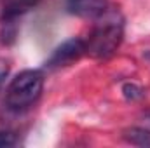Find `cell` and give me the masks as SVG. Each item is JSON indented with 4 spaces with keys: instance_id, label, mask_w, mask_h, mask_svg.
<instances>
[{
    "instance_id": "obj_9",
    "label": "cell",
    "mask_w": 150,
    "mask_h": 148,
    "mask_svg": "<svg viewBox=\"0 0 150 148\" xmlns=\"http://www.w3.org/2000/svg\"><path fill=\"white\" fill-rule=\"evenodd\" d=\"M143 117H145V120L150 124V111H145V115H143Z\"/></svg>"
},
{
    "instance_id": "obj_1",
    "label": "cell",
    "mask_w": 150,
    "mask_h": 148,
    "mask_svg": "<svg viewBox=\"0 0 150 148\" xmlns=\"http://www.w3.org/2000/svg\"><path fill=\"white\" fill-rule=\"evenodd\" d=\"M44 75L38 70H23L16 75L5 89V105L12 111L30 108L42 94Z\"/></svg>"
},
{
    "instance_id": "obj_3",
    "label": "cell",
    "mask_w": 150,
    "mask_h": 148,
    "mask_svg": "<svg viewBox=\"0 0 150 148\" xmlns=\"http://www.w3.org/2000/svg\"><path fill=\"white\" fill-rule=\"evenodd\" d=\"M84 54H86V40H82V38H70V40L63 42L59 47H56V51L52 52V56L49 58V61L45 65H47V68L67 66V65L77 61Z\"/></svg>"
},
{
    "instance_id": "obj_4",
    "label": "cell",
    "mask_w": 150,
    "mask_h": 148,
    "mask_svg": "<svg viewBox=\"0 0 150 148\" xmlns=\"http://www.w3.org/2000/svg\"><path fill=\"white\" fill-rule=\"evenodd\" d=\"M67 11L84 19H98L107 12V0H67Z\"/></svg>"
},
{
    "instance_id": "obj_2",
    "label": "cell",
    "mask_w": 150,
    "mask_h": 148,
    "mask_svg": "<svg viewBox=\"0 0 150 148\" xmlns=\"http://www.w3.org/2000/svg\"><path fill=\"white\" fill-rule=\"evenodd\" d=\"M101 18H103V21L94 26L89 38L86 40V54H89L96 59L110 58L119 49L122 37H124L122 21L115 14L107 16V12H105Z\"/></svg>"
},
{
    "instance_id": "obj_6",
    "label": "cell",
    "mask_w": 150,
    "mask_h": 148,
    "mask_svg": "<svg viewBox=\"0 0 150 148\" xmlns=\"http://www.w3.org/2000/svg\"><path fill=\"white\" fill-rule=\"evenodd\" d=\"M122 138L136 147H150V131L143 127H129L122 132Z\"/></svg>"
},
{
    "instance_id": "obj_8",
    "label": "cell",
    "mask_w": 150,
    "mask_h": 148,
    "mask_svg": "<svg viewBox=\"0 0 150 148\" xmlns=\"http://www.w3.org/2000/svg\"><path fill=\"white\" fill-rule=\"evenodd\" d=\"M18 143L16 136L12 132H7V131H0V148H9L14 147Z\"/></svg>"
},
{
    "instance_id": "obj_5",
    "label": "cell",
    "mask_w": 150,
    "mask_h": 148,
    "mask_svg": "<svg viewBox=\"0 0 150 148\" xmlns=\"http://www.w3.org/2000/svg\"><path fill=\"white\" fill-rule=\"evenodd\" d=\"M35 4H37V0H11L5 5V11H4V23L7 21V25H9L11 21L18 19L21 14L30 11Z\"/></svg>"
},
{
    "instance_id": "obj_7",
    "label": "cell",
    "mask_w": 150,
    "mask_h": 148,
    "mask_svg": "<svg viewBox=\"0 0 150 148\" xmlns=\"http://www.w3.org/2000/svg\"><path fill=\"white\" fill-rule=\"evenodd\" d=\"M122 92H124L126 99H131V101L140 99V98L143 96V91H142L136 84H126V85L122 87Z\"/></svg>"
}]
</instances>
